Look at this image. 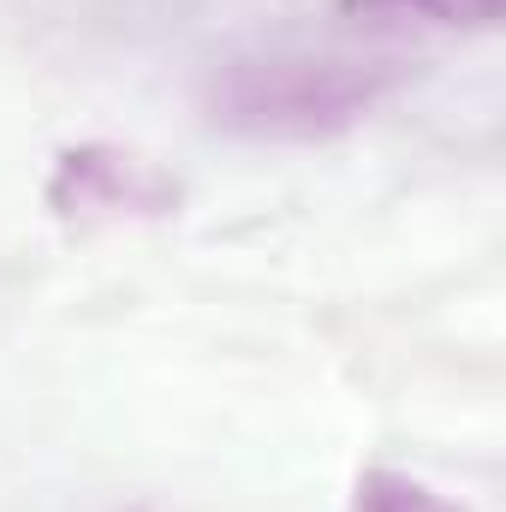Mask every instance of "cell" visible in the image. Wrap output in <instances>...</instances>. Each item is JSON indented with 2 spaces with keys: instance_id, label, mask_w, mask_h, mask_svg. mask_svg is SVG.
Returning <instances> with one entry per match:
<instances>
[{
  "instance_id": "cell-1",
  "label": "cell",
  "mask_w": 506,
  "mask_h": 512,
  "mask_svg": "<svg viewBox=\"0 0 506 512\" xmlns=\"http://www.w3.org/2000/svg\"><path fill=\"white\" fill-rule=\"evenodd\" d=\"M399 90V60L346 48H256L215 66L203 120L245 143H328Z\"/></svg>"
},
{
  "instance_id": "cell-2",
  "label": "cell",
  "mask_w": 506,
  "mask_h": 512,
  "mask_svg": "<svg viewBox=\"0 0 506 512\" xmlns=\"http://www.w3.org/2000/svg\"><path fill=\"white\" fill-rule=\"evenodd\" d=\"M42 203L60 227L72 233H96V227H126V221H167L185 203V185L149 161L143 149L90 137V143H66L42 179Z\"/></svg>"
},
{
  "instance_id": "cell-3",
  "label": "cell",
  "mask_w": 506,
  "mask_h": 512,
  "mask_svg": "<svg viewBox=\"0 0 506 512\" xmlns=\"http://www.w3.org/2000/svg\"><path fill=\"white\" fill-rule=\"evenodd\" d=\"M506 0H340L346 18L376 24H429V30H495Z\"/></svg>"
},
{
  "instance_id": "cell-4",
  "label": "cell",
  "mask_w": 506,
  "mask_h": 512,
  "mask_svg": "<svg viewBox=\"0 0 506 512\" xmlns=\"http://www.w3.org/2000/svg\"><path fill=\"white\" fill-rule=\"evenodd\" d=\"M352 512H471V507H459L453 495H441L435 483H423V477H411V471L370 465V471L358 477Z\"/></svg>"
}]
</instances>
